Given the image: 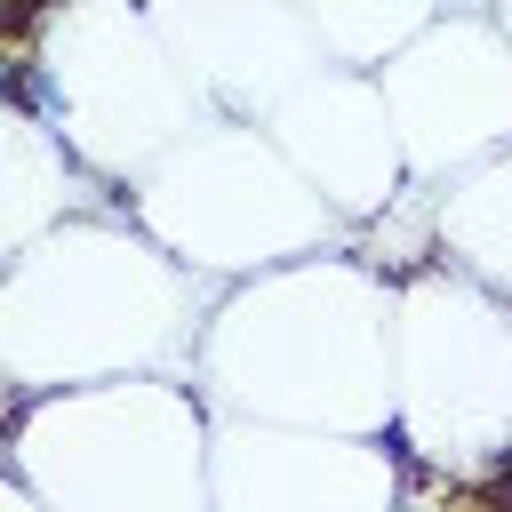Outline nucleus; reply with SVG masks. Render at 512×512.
<instances>
[{
  "label": "nucleus",
  "mask_w": 512,
  "mask_h": 512,
  "mask_svg": "<svg viewBox=\"0 0 512 512\" xmlns=\"http://www.w3.org/2000/svg\"><path fill=\"white\" fill-rule=\"evenodd\" d=\"M8 96H16L24 112H40V120H56V112H64V96H56V80H48V72H40L32 56H16V64H8Z\"/></svg>",
  "instance_id": "1"
}]
</instances>
